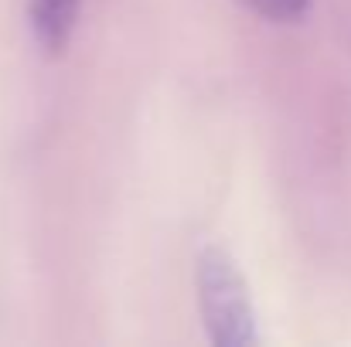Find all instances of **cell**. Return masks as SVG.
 Wrapping results in <instances>:
<instances>
[{"instance_id": "3", "label": "cell", "mask_w": 351, "mask_h": 347, "mask_svg": "<svg viewBox=\"0 0 351 347\" xmlns=\"http://www.w3.org/2000/svg\"><path fill=\"white\" fill-rule=\"evenodd\" d=\"M239 3H245L249 10H256V14L266 17V21L287 24V21H297V17L307 10L311 0H239Z\"/></svg>"}, {"instance_id": "1", "label": "cell", "mask_w": 351, "mask_h": 347, "mask_svg": "<svg viewBox=\"0 0 351 347\" xmlns=\"http://www.w3.org/2000/svg\"><path fill=\"white\" fill-rule=\"evenodd\" d=\"M198 296L202 313L212 331V341L222 347L256 344V317L249 303V290L232 255L222 245H205L198 255Z\"/></svg>"}, {"instance_id": "2", "label": "cell", "mask_w": 351, "mask_h": 347, "mask_svg": "<svg viewBox=\"0 0 351 347\" xmlns=\"http://www.w3.org/2000/svg\"><path fill=\"white\" fill-rule=\"evenodd\" d=\"M27 17L38 44L48 55H58L75 31L79 0H27Z\"/></svg>"}]
</instances>
